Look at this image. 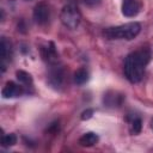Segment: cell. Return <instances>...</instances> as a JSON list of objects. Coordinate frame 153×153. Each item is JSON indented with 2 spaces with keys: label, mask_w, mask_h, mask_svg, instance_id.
Instances as JSON below:
<instances>
[{
  "label": "cell",
  "mask_w": 153,
  "mask_h": 153,
  "mask_svg": "<svg viewBox=\"0 0 153 153\" xmlns=\"http://www.w3.org/2000/svg\"><path fill=\"white\" fill-rule=\"evenodd\" d=\"M0 47H1L0 48L1 49V68H2V72H5V69H6V62L11 57V43L5 37H2L1 38Z\"/></svg>",
  "instance_id": "obj_10"
},
{
  "label": "cell",
  "mask_w": 153,
  "mask_h": 153,
  "mask_svg": "<svg viewBox=\"0 0 153 153\" xmlns=\"http://www.w3.org/2000/svg\"><path fill=\"white\" fill-rule=\"evenodd\" d=\"M122 102H123V94L112 91L104 94V103L106 106H120Z\"/></svg>",
  "instance_id": "obj_11"
},
{
  "label": "cell",
  "mask_w": 153,
  "mask_h": 153,
  "mask_svg": "<svg viewBox=\"0 0 153 153\" xmlns=\"http://www.w3.org/2000/svg\"><path fill=\"white\" fill-rule=\"evenodd\" d=\"M41 53H42V57L43 60L48 61L49 63H56L57 61V53L55 49V45L53 42H48L44 47L41 48Z\"/></svg>",
  "instance_id": "obj_8"
},
{
  "label": "cell",
  "mask_w": 153,
  "mask_h": 153,
  "mask_svg": "<svg viewBox=\"0 0 153 153\" xmlns=\"http://www.w3.org/2000/svg\"><path fill=\"white\" fill-rule=\"evenodd\" d=\"M24 93V88L23 86H20L19 84H16L13 81H8L6 82V85L4 86V88L1 90V96L2 98H17L20 97Z\"/></svg>",
  "instance_id": "obj_5"
},
{
  "label": "cell",
  "mask_w": 153,
  "mask_h": 153,
  "mask_svg": "<svg viewBox=\"0 0 153 153\" xmlns=\"http://www.w3.org/2000/svg\"><path fill=\"white\" fill-rule=\"evenodd\" d=\"M27 1H29V0H27Z\"/></svg>",
  "instance_id": "obj_19"
},
{
  "label": "cell",
  "mask_w": 153,
  "mask_h": 153,
  "mask_svg": "<svg viewBox=\"0 0 153 153\" xmlns=\"http://www.w3.org/2000/svg\"><path fill=\"white\" fill-rule=\"evenodd\" d=\"M97 142H98V135L92 131L85 133L82 136L79 137V145L82 147H91L94 146Z\"/></svg>",
  "instance_id": "obj_12"
},
{
  "label": "cell",
  "mask_w": 153,
  "mask_h": 153,
  "mask_svg": "<svg viewBox=\"0 0 153 153\" xmlns=\"http://www.w3.org/2000/svg\"><path fill=\"white\" fill-rule=\"evenodd\" d=\"M100 1L102 0H84L85 5H87L88 7H96V6H98L100 4Z\"/></svg>",
  "instance_id": "obj_17"
},
{
  "label": "cell",
  "mask_w": 153,
  "mask_h": 153,
  "mask_svg": "<svg viewBox=\"0 0 153 153\" xmlns=\"http://www.w3.org/2000/svg\"><path fill=\"white\" fill-rule=\"evenodd\" d=\"M16 76L19 80V82L24 86H31L32 85V76L31 74H29L25 71H17L16 72Z\"/></svg>",
  "instance_id": "obj_14"
},
{
  "label": "cell",
  "mask_w": 153,
  "mask_h": 153,
  "mask_svg": "<svg viewBox=\"0 0 153 153\" xmlns=\"http://www.w3.org/2000/svg\"><path fill=\"white\" fill-rule=\"evenodd\" d=\"M60 19H61V23L71 29V30H74L79 26L80 24V20H81V14L79 12V10L73 6V5H66L61 13H60Z\"/></svg>",
  "instance_id": "obj_3"
},
{
  "label": "cell",
  "mask_w": 153,
  "mask_h": 153,
  "mask_svg": "<svg viewBox=\"0 0 153 153\" xmlns=\"http://www.w3.org/2000/svg\"><path fill=\"white\" fill-rule=\"evenodd\" d=\"M141 10V0H123L122 13L124 17H135Z\"/></svg>",
  "instance_id": "obj_6"
},
{
  "label": "cell",
  "mask_w": 153,
  "mask_h": 153,
  "mask_svg": "<svg viewBox=\"0 0 153 153\" xmlns=\"http://www.w3.org/2000/svg\"><path fill=\"white\" fill-rule=\"evenodd\" d=\"M151 128H152V130H153V120H152V122H151Z\"/></svg>",
  "instance_id": "obj_18"
},
{
  "label": "cell",
  "mask_w": 153,
  "mask_h": 153,
  "mask_svg": "<svg viewBox=\"0 0 153 153\" xmlns=\"http://www.w3.org/2000/svg\"><path fill=\"white\" fill-rule=\"evenodd\" d=\"M49 84L53 86V87H60L62 85V81H63V71L61 67L54 65L50 71H49Z\"/></svg>",
  "instance_id": "obj_7"
},
{
  "label": "cell",
  "mask_w": 153,
  "mask_h": 153,
  "mask_svg": "<svg viewBox=\"0 0 153 153\" xmlns=\"http://www.w3.org/2000/svg\"><path fill=\"white\" fill-rule=\"evenodd\" d=\"M151 50L148 48H140L127 55L124 61V74L126 78L135 84L139 82L145 73V69L151 61Z\"/></svg>",
  "instance_id": "obj_1"
},
{
  "label": "cell",
  "mask_w": 153,
  "mask_h": 153,
  "mask_svg": "<svg viewBox=\"0 0 153 153\" xmlns=\"http://www.w3.org/2000/svg\"><path fill=\"white\" fill-rule=\"evenodd\" d=\"M141 31V25L136 22L127 23L118 26L106 27L103 32L104 37L108 39H133Z\"/></svg>",
  "instance_id": "obj_2"
},
{
  "label": "cell",
  "mask_w": 153,
  "mask_h": 153,
  "mask_svg": "<svg viewBox=\"0 0 153 153\" xmlns=\"http://www.w3.org/2000/svg\"><path fill=\"white\" fill-rule=\"evenodd\" d=\"M50 18V10L45 2H39L33 8V20L38 25H44Z\"/></svg>",
  "instance_id": "obj_4"
},
{
  "label": "cell",
  "mask_w": 153,
  "mask_h": 153,
  "mask_svg": "<svg viewBox=\"0 0 153 153\" xmlns=\"http://www.w3.org/2000/svg\"><path fill=\"white\" fill-rule=\"evenodd\" d=\"M92 115H93V110L92 109H87V110H85L82 114H81V120H88V118H91L92 117Z\"/></svg>",
  "instance_id": "obj_16"
},
{
  "label": "cell",
  "mask_w": 153,
  "mask_h": 153,
  "mask_svg": "<svg viewBox=\"0 0 153 153\" xmlns=\"http://www.w3.org/2000/svg\"><path fill=\"white\" fill-rule=\"evenodd\" d=\"M88 80V72L85 68H79L74 73V82L76 85H84Z\"/></svg>",
  "instance_id": "obj_13"
},
{
  "label": "cell",
  "mask_w": 153,
  "mask_h": 153,
  "mask_svg": "<svg viewBox=\"0 0 153 153\" xmlns=\"http://www.w3.org/2000/svg\"><path fill=\"white\" fill-rule=\"evenodd\" d=\"M2 146L4 147H10V146H13L17 143V136L16 134L11 133V134H6V135H2Z\"/></svg>",
  "instance_id": "obj_15"
},
{
  "label": "cell",
  "mask_w": 153,
  "mask_h": 153,
  "mask_svg": "<svg viewBox=\"0 0 153 153\" xmlns=\"http://www.w3.org/2000/svg\"><path fill=\"white\" fill-rule=\"evenodd\" d=\"M127 122H128V126H129V131L133 135H136L141 131L142 121H141L140 116H137L135 114H129L127 116Z\"/></svg>",
  "instance_id": "obj_9"
}]
</instances>
